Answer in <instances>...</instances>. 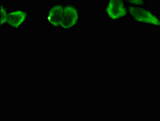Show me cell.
<instances>
[{"instance_id":"6da1fadb","label":"cell","mask_w":160,"mask_h":121,"mask_svg":"<svg viewBox=\"0 0 160 121\" xmlns=\"http://www.w3.org/2000/svg\"><path fill=\"white\" fill-rule=\"evenodd\" d=\"M44 22L56 34L76 32L86 22V10L76 0H51L44 8Z\"/></svg>"},{"instance_id":"7a4b0ae2","label":"cell","mask_w":160,"mask_h":121,"mask_svg":"<svg viewBox=\"0 0 160 121\" xmlns=\"http://www.w3.org/2000/svg\"><path fill=\"white\" fill-rule=\"evenodd\" d=\"M128 24L160 32V11L148 4L129 6Z\"/></svg>"},{"instance_id":"3957f363","label":"cell","mask_w":160,"mask_h":121,"mask_svg":"<svg viewBox=\"0 0 160 121\" xmlns=\"http://www.w3.org/2000/svg\"><path fill=\"white\" fill-rule=\"evenodd\" d=\"M34 23V10L33 8L12 7L4 27L1 29L6 33H22L29 26Z\"/></svg>"},{"instance_id":"277c9868","label":"cell","mask_w":160,"mask_h":121,"mask_svg":"<svg viewBox=\"0 0 160 121\" xmlns=\"http://www.w3.org/2000/svg\"><path fill=\"white\" fill-rule=\"evenodd\" d=\"M129 4L125 0H102V15L105 25L118 26L128 23Z\"/></svg>"},{"instance_id":"5b68a950","label":"cell","mask_w":160,"mask_h":121,"mask_svg":"<svg viewBox=\"0 0 160 121\" xmlns=\"http://www.w3.org/2000/svg\"><path fill=\"white\" fill-rule=\"evenodd\" d=\"M12 7L10 6L8 0H1L0 1V29L4 27L6 22L8 19L10 12H11Z\"/></svg>"},{"instance_id":"8992f818","label":"cell","mask_w":160,"mask_h":121,"mask_svg":"<svg viewBox=\"0 0 160 121\" xmlns=\"http://www.w3.org/2000/svg\"><path fill=\"white\" fill-rule=\"evenodd\" d=\"M145 4L155 8V9H160V0H145Z\"/></svg>"},{"instance_id":"52a82bcc","label":"cell","mask_w":160,"mask_h":121,"mask_svg":"<svg viewBox=\"0 0 160 121\" xmlns=\"http://www.w3.org/2000/svg\"><path fill=\"white\" fill-rule=\"evenodd\" d=\"M129 6H142L145 4V0H125Z\"/></svg>"}]
</instances>
